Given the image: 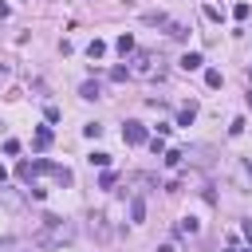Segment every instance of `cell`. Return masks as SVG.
I'll return each mask as SVG.
<instances>
[{
  "label": "cell",
  "mask_w": 252,
  "mask_h": 252,
  "mask_svg": "<svg viewBox=\"0 0 252 252\" xmlns=\"http://www.w3.org/2000/svg\"><path fill=\"white\" fill-rule=\"evenodd\" d=\"M130 75L154 79V75H161V59H158L154 51H134V55H130Z\"/></svg>",
  "instance_id": "1"
},
{
  "label": "cell",
  "mask_w": 252,
  "mask_h": 252,
  "mask_svg": "<svg viewBox=\"0 0 252 252\" xmlns=\"http://www.w3.org/2000/svg\"><path fill=\"white\" fill-rule=\"evenodd\" d=\"M122 142H126V146H142V142H150V134H146V126H142V122H134V118H130V122L122 126Z\"/></svg>",
  "instance_id": "2"
},
{
  "label": "cell",
  "mask_w": 252,
  "mask_h": 252,
  "mask_svg": "<svg viewBox=\"0 0 252 252\" xmlns=\"http://www.w3.org/2000/svg\"><path fill=\"white\" fill-rule=\"evenodd\" d=\"M91 232H94V236H102V240L110 236V224H106V217H102V213H94V217H91Z\"/></svg>",
  "instance_id": "3"
},
{
  "label": "cell",
  "mask_w": 252,
  "mask_h": 252,
  "mask_svg": "<svg viewBox=\"0 0 252 252\" xmlns=\"http://www.w3.org/2000/svg\"><path fill=\"white\" fill-rule=\"evenodd\" d=\"M79 98L94 102V98H102V87H98V83H83V87H79Z\"/></svg>",
  "instance_id": "4"
},
{
  "label": "cell",
  "mask_w": 252,
  "mask_h": 252,
  "mask_svg": "<svg viewBox=\"0 0 252 252\" xmlns=\"http://www.w3.org/2000/svg\"><path fill=\"white\" fill-rule=\"evenodd\" d=\"M193 118H197V102H185V106L177 110V126H189Z\"/></svg>",
  "instance_id": "5"
},
{
  "label": "cell",
  "mask_w": 252,
  "mask_h": 252,
  "mask_svg": "<svg viewBox=\"0 0 252 252\" xmlns=\"http://www.w3.org/2000/svg\"><path fill=\"white\" fill-rule=\"evenodd\" d=\"M51 138H55V134H51L47 126H39V130H35V138H32V146H35V150H47V146H51Z\"/></svg>",
  "instance_id": "6"
},
{
  "label": "cell",
  "mask_w": 252,
  "mask_h": 252,
  "mask_svg": "<svg viewBox=\"0 0 252 252\" xmlns=\"http://www.w3.org/2000/svg\"><path fill=\"white\" fill-rule=\"evenodd\" d=\"M130 220H134V224H142V220H146V201H142V197H134V201H130Z\"/></svg>",
  "instance_id": "7"
},
{
  "label": "cell",
  "mask_w": 252,
  "mask_h": 252,
  "mask_svg": "<svg viewBox=\"0 0 252 252\" xmlns=\"http://www.w3.org/2000/svg\"><path fill=\"white\" fill-rule=\"evenodd\" d=\"M114 47H118V55H122V59H126V55H134V39H130V35H118V39H114Z\"/></svg>",
  "instance_id": "8"
},
{
  "label": "cell",
  "mask_w": 252,
  "mask_h": 252,
  "mask_svg": "<svg viewBox=\"0 0 252 252\" xmlns=\"http://www.w3.org/2000/svg\"><path fill=\"white\" fill-rule=\"evenodd\" d=\"M201 63H205V59H201V51H189V55H181V67H185V71H197Z\"/></svg>",
  "instance_id": "9"
},
{
  "label": "cell",
  "mask_w": 252,
  "mask_h": 252,
  "mask_svg": "<svg viewBox=\"0 0 252 252\" xmlns=\"http://www.w3.org/2000/svg\"><path fill=\"white\" fill-rule=\"evenodd\" d=\"M51 177H55V181H59V185H71V181H75V177H71V169H67V165H51Z\"/></svg>",
  "instance_id": "10"
},
{
  "label": "cell",
  "mask_w": 252,
  "mask_h": 252,
  "mask_svg": "<svg viewBox=\"0 0 252 252\" xmlns=\"http://www.w3.org/2000/svg\"><path fill=\"white\" fill-rule=\"evenodd\" d=\"M87 55H91V59H102V55H106V43H102V39H91V43H87Z\"/></svg>",
  "instance_id": "11"
},
{
  "label": "cell",
  "mask_w": 252,
  "mask_h": 252,
  "mask_svg": "<svg viewBox=\"0 0 252 252\" xmlns=\"http://www.w3.org/2000/svg\"><path fill=\"white\" fill-rule=\"evenodd\" d=\"M87 161H91L94 169H106V165H110V154H102V150H94V154H91Z\"/></svg>",
  "instance_id": "12"
},
{
  "label": "cell",
  "mask_w": 252,
  "mask_h": 252,
  "mask_svg": "<svg viewBox=\"0 0 252 252\" xmlns=\"http://www.w3.org/2000/svg\"><path fill=\"white\" fill-rule=\"evenodd\" d=\"M16 177H20V181H32V177H35V165H32V161H20V165H16Z\"/></svg>",
  "instance_id": "13"
},
{
  "label": "cell",
  "mask_w": 252,
  "mask_h": 252,
  "mask_svg": "<svg viewBox=\"0 0 252 252\" xmlns=\"http://www.w3.org/2000/svg\"><path fill=\"white\" fill-rule=\"evenodd\" d=\"M165 32H169V39H185V24H173V20H169Z\"/></svg>",
  "instance_id": "14"
},
{
  "label": "cell",
  "mask_w": 252,
  "mask_h": 252,
  "mask_svg": "<svg viewBox=\"0 0 252 252\" xmlns=\"http://www.w3.org/2000/svg\"><path fill=\"white\" fill-rule=\"evenodd\" d=\"M114 181H118V173H110V169H102V177H98V189H114Z\"/></svg>",
  "instance_id": "15"
},
{
  "label": "cell",
  "mask_w": 252,
  "mask_h": 252,
  "mask_svg": "<svg viewBox=\"0 0 252 252\" xmlns=\"http://www.w3.org/2000/svg\"><path fill=\"white\" fill-rule=\"evenodd\" d=\"M177 232H181V236H193V232H197V220H193V217H185V220L177 224Z\"/></svg>",
  "instance_id": "16"
},
{
  "label": "cell",
  "mask_w": 252,
  "mask_h": 252,
  "mask_svg": "<svg viewBox=\"0 0 252 252\" xmlns=\"http://www.w3.org/2000/svg\"><path fill=\"white\" fill-rule=\"evenodd\" d=\"M110 79H114V83H126V79H130V67H110Z\"/></svg>",
  "instance_id": "17"
},
{
  "label": "cell",
  "mask_w": 252,
  "mask_h": 252,
  "mask_svg": "<svg viewBox=\"0 0 252 252\" xmlns=\"http://www.w3.org/2000/svg\"><path fill=\"white\" fill-rule=\"evenodd\" d=\"M205 87H220V71H217V67L205 71Z\"/></svg>",
  "instance_id": "18"
},
{
  "label": "cell",
  "mask_w": 252,
  "mask_h": 252,
  "mask_svg": "<svg viewBox=\"0 0 252 252\" xmlns=\"http://www.w3.org/2000/svg\"><path fill=\"white\" fill-rule=\"evenodd\" d=\"M181 158H185L181 150H165V165H181Z\"/></svg>",
  "instance_id": "19"
},
{
  "label": "cell",
  "mask_w": 252,
  "mask_h": 252,
  "mask_svg": "<svg viewBox=\"0 0 252 252\" xmlns=\"http://www.w3.org/2000/svg\"><path fill=\"white\" fill-rule=\"evenodd\" d=\"M83 134H87V138H98V134H102V126H98V122H87V126H83Z\"/></svg>",
  "instance_id": "20"
},
{
  "label": "cell",
  "mask_w": 252,
  "mask_h": 252,
  "mask_svg": "<svg viewBox=\"0 0 252 252\" xmlns=\"http://www.w3.org/2000/svg\"><path fill=\"white\" fill-rule=\"evenodd\" d=\"M232 16H236V20H248V4H244V0H240V4H236V8H232Z\"/></svg>",
  "instance_id": "21"
},
{
  "label": "cell",
  "mask_w": 252,
  "mask_h": 252,
  "mask_svg": "<svg viewBox=\"0 0 252 252\" xmlns=\"http://www.w3.org/2000/svg\"><path fill=\"white\" fill-rule=\"evenodd\" d=\"M158 252H177V244H161V248H158Z\"/></svg>",
  "instance_id": "22"
},
{
  "label": "cell",
  "mask_w": 252,
  "mask_h": 252,
  "mask_svg": "<svg viewBox=\"0 0 252 252\" xmlns=\"http://www.w3.org/2000/svg\"><path fill=\"white\" fill-rule=\"evenodd\" d=\"M4 177H8V173H4V165H0V181H4Z\"/></svg>",
  "instance_id": "23"
},
{
  "label": "cell",
  "mask_w": 252,
  "mask_h": 252,
  "mask_svg": "<svg viewBox=\"0 0 252 252\" xmlns=\"http://www.w3.org/2000/svg\"><path fill=\"white\" fill-rule=\"evenodd\" d=\"M248 106H252V94H248Z\"/></svg>",
  "instance_id": "24"
}]
</instances>
